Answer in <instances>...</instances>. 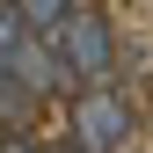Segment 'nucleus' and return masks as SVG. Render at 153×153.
<instances>
[{
    "instance_id": "nucleus-6",
    "label": "nucleus",
    "mask_w": 153,
    "mask_h": 153,
    "mask_svg": "<svg viewBox=\"0 0 153 153\" xmlns=\"http://www.w3.org/2000/svg\"><path fill=\"white\" fill-rule=\"evenodd\" d=\"M22 36H29V29H22V15H15V0H0V66L15 59V44H22Z\"/></svg>"
},
{
    "instance_id": "nucleus-1",
    "label": "nucleus",
    "mask_w": 153,
    "mask_h": 153,
    "mask_svg": "<svg viewBox=\"0 0 153 153\" xmlns=\"http://www.w3.org/2000/svg\"><path fill=\"white\" fill-rule=\"evenodd\" d=\"M51 44H59L73 88H109V73H117V29H109L102 7H73L66 22L51 29Z\"/></svg>"
},
{
    "instance_id": "nucleus-5",
    "label": "nucleus",
    "mask_w": 153,
    "mask_h": 153,
    "mask_svg": "<svg viewBox=\"0 0 153 153\" xmlns=\"http://www.w3.org/2000/svg\"><path fill=\"white\" fill-rule=\"evenodd\" d=\"M15 15H22V29H36V36H51L73 15V0H15Z\"/></svg>"
},
{
    "instance_id": "nucleus-3",
    "label": "nucleus",
    "mask_w": 153,
    "mask_h": 153,
    "mask_svg": "<svg viewBox=\"0 0 153 153\" xmlns=\"http://www.w3.org/2000/svg\"><path fill=\"white\" fill-rule=\"evenodd\" d=\"M7 73H15V80H22L29 95H36V102H44V95H59V88H73L66 80V59H59V44H51V36H22V44H15V59H7Z\"/></svg>"
},
{
    "instance_id": "nucleus-2",
    "label": "nucleus",
    "mask_w": 153,
    "mask_h": 153,
    "mask_svg": "<svg viewBox=\"0 0 153 153\" xmlns=\"http://www.w3.org/2000/svg\"><path fill=\"white\" fill-rule=\"evenodd\" d=\"M66 124H73V139H66V146H80V153H124V146H131V131H139V109H131V95H124V88H80Z\"/></svg>"
},
{
    "instance_id": "nucleus-8",
    "label": "nucleus",
    "mask_w": 153,
    "mask_h": 153,
    "mask_svg": "<svg viewBox=\"0 0 153 153\" xmlns=\"http://www.w3.org/2000/svg\"><path fill=\"white\" fill-rule=\"evenodd\" d=\"M59 153H80V146H59Z\"/></svg>"
},
{
    "instance_id": "nucleus-4",
    "label": "nucleus",
    "mask_w": 153,
    "mask_h": 153,
    "mask_svg": "<svg viewBox=\"0 0 153 153\" xmlns=\"http://www.w3.org/2000/svg\"><path fill=\"white\" fill-rule=\"evenodd\" d=\"M29 117H36V95H29L22 80H15L7 66H0V124H15V131H22Z\"/></svg>"
},
{
    "instance_id": "nucleus-7",
    "label": "nucleus",
    "mask_w": 153,
    "mask_h": 153,
    "mask_svg": "<svg viewBox=\"0 0 153 153\" xmlns=\"http://www.w3.org/2000/svg\"><path fill=\"white\" fill-rule=\"evenodd\" d=\"M0 153H44L36 139H22V131H7V139H0Z\"/></svg>"
}]
</instances>
